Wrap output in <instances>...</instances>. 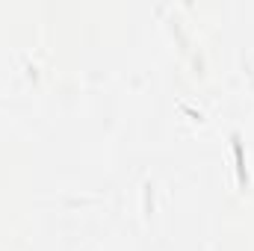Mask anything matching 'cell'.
Instances as JSON below:
<instances>
[{
	"label": "cell",
	"instance_id": "obj_1",
	"mask_svg": "<svg viewBox=\"0 0 254 251\" xmlns=\"http://www.w3.org/2000/svg\"><path fill=\"white\" fill-rule=\"evenodd\" d=\"M234 142V157H237V181L246 187V181H249V172H246V157H243V142H240V136H234L231 139Z\"/></svg>",
	"mask_w": 254,
	"mask_h": 251
}]
</instances>
